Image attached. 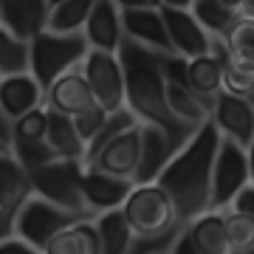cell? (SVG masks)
<instances>
[{
	"label": "cell",
	"instance_id": "cell-1",
	"mask_svg": "<svg viewBox=\"0 0 254 254\" xmlns=\"http://www.w3.org/2000/svg\"><path fill=\"white\" fill-rule=\"evenodd\" d=\"M161 57L158 51H150L141 43L125 37L119 46V60L125 68V82H127V108L136 113L141 125H155L161 127L175 144V150H181L200 127L184 125L181 119H175L167 102V76L161 68Z\"/></svg>",
	"mask_w": 254,
	"mask_h": 254
},
{
	"label": "cell",
	"instance_id": "cell-2",
	"mask_svg": "<svg viewBox=\"0 0 254 254\" xmlns=\"http://www.w3.org/2000/svg\"><path fill=\"white\" fill-rule=\"evenodd\" d=\"M220 138L223 136H220L218 125L209 119L206 125L173 155V161L161 170V175L155 178L170 192L184 226L209 209L212 170H215V155H218Z\"/></svg>",
	"mask_w": 254,
	"mask_h": 254
},
{
	"label": "cell",
	"instance_id": "cell-3",
	"mask_svg": "<svg viewBox=\"0 0 254 254\" xmlns=\"http://www.w3.org/2000/svg\"><path fill=\"white\" fill-rule=\"evenodd\" d=\"M127 223L136 232L133 254H155V252H170L175 237L184 232V223L178 218L170 192L164 190L158 181L136 184L130 198L125 200Z\"/></svg>",
	"mask_w": 254,
	"mask_h": 254
},
{
	"label": "cell",
	"instance_id": "cell-4",
	"mask_svg": "<svg viewBox=\"0 0 254 254\" xmlns=\"http://www.w3.org/2000/svg\"><path fill=\"white\" fill-rule=\"evenodd\" d=\"M28 48H31V73L48 91L51 82H57L65 71L85 63V57L91 51V43H88L85 31L46 28V31H40L37 37L28 40Z\"/></svg>",
	"mask_w": 254,
	"mask_h": 254
},
{
	"label": "cell",
	"instance_id": "cell-5",
	"mask_svg": "<svg viewBox=\"0 0 254 254\" xmlns=\"http://www.w3.org/2000/svg\"><path fill=\"white\" fill-rule=\"evenodd\" d=\"M85 161L76 158H54L51 164L40 167L31 173V184H34V195L51 200L57 206L76 212L82 218H96L93 209L85 200L82 192V175H85Z\"/></svg>",
	"mask_w": 254,
	"mask_h": 254
},
{
	"label": "cell",
	"instance_id": "cell-6",
	"mask_svg": "<svg viewBox=\"0 0 254 254\" xmlns=\"http://www.w3.org/2000/svg\"><path fill=\"white\" fill-rule=\"evenodd\" d=\"M82 71L88 76L93 102H99L108 113L127 105V82H125V68H122L119 51L91 48L85 63H82Z\"/></svg>",
	"mask_w": 254,
	"mask_h": 254
},
{
	"label": "cell",
	"instance_id": "cell-7",
	"mask_svg": "<svg viewBox=\"0 0 254 254\" xmlns=\"http://www.w3.org/2000/svg\"><path fill=\"white\" fill-rule=\"evenodd\" d=\"M252 181L249 170V153L232 138H220L218 155H215V170H212V198L209 209H229L235 195Z\"/></svg>",
	"mask_w": 254,
	"mask_h": 254
},
{
	"label": "cell",
	"instance_id": "cell-8",
	"mask_svg": "<svg viewBox=\"0 0 254 254\" xmlns=\"http://www.w3.org/2000/svg\"><path fill=\"white\" fill-rule=\"evenodd\" d=\"M34 195L31 175L11 153H0V240L17 235V218Z\"/></svg>",
	"mask_w": 254,
	"mask_h": 254
},
{
	"label": "cell",
	"instance_id": "cell-9",
	"mask_svg": "<svg viewBox=\"0 0 254 254\" xmlns=\"http://www.w3.org/2000/svg\"><path fill=\"white\" fill-rule=\"evenodd\" d=\"M76 220H91V218H82L76 212H68V209L57 206L51 200L40 198V195H31L17 218V235L43 249L57 232L73 226Z\"/></svg>",
	"mask_w": 254,
	"mask_h": 254
},
{
	"label": "cell",
	"instance_id": "cell-10",
	"mask_svg": "<svg viewBox=\"0 0 254 254\" xmlns=\"http://www.w3.org/2000/svg\"><path fill=\"white\" fill-rule=\"evenodd\" d=\"M138 161H141V122L136 127L125 130L122 136L110 138L108 144L102 147L99 153H93L85 164L93 167V170H102V173L136 181Z\"/></svg>",
	"mask_w": 254,
	"mask_h": 254
},
{
	"label": "cell",
	"instance_id": "cell-11",
	"mask_svg": "<svg viewBox=\"0 0 254 254\" xmlns=\"http://www.w3.org/2000/svg\"><path fill=\"white\" fill-rule=\"evenodd\" d=\"M212 122L218 125L220 136L249 150V144L254 141V99L220 91L212 105Z\"/></svg>",
	"mask_w": 254,
	"mask_h": 254
},
{
	"label": "cell",
	"instance_id": "cell-12",
	"mask_svg": "<svg viewBox=\"0 0 254 254\" xmlns=\"http://www.w3.org/2000/svg\"><path fill=\"white\" fill-rule=\"evenodd\" d=\"M161 11H164V20H167V31H170V43H173L175 54L187 57V60H195V57L212 51L215 37L200 26V20L192 14V9L161 6Z\"/></svg>",
	"mask_w": 254,
	"mask_h": 254
},
{
	"label": "cell",
	"instance_id": "cell-13",
	"mask_svg": "<svg viewBox=\"0 0 254 254\" xmlns=\"http://www.w3.org/2000/svg\"><path fill=\"white\" fill-rule=\"evenodd\" d=\"M46 105V88L37 82L31 71L23 73H6L0 79V113L14 122L28 110Z\"/></svg>",
	"mask_w": 254,
	"mask_h": 254
},
{
	"label": "cell",
	"instance_id": "cell-14",
	"mask_svg": "<svg viewBox=\"0 0 254 254\" xmlns=\"http://www.w3.org/2000/svg\"><path fill=\"white\" fill-rule=\"evenodd\" d=\"M122 26L125 37L141 43L150 51L158 54H175L173 43H170V31H167V20H164L161 6L158 9H127L122 11Z\"/></svg>",
	"mask_w": 254,
	"mask_h": 254
},
{
	"label": "cell",
	"instance_id": "cell-15",
	"mask_svg": "<svg viewBox=\"0 0 254 254\" xmlns=\"http://www.w3.org/2000/svg\"><path fill=\"white\" fill-rule=\"evenodd\" d=\"M133 187H136V181L102 173L93 167H85V175H82V192H85V200L93 209V215L108 212V209H122Z\"/></svg>",
	"mask_w": 254,
	"mask_h": 254
},
{
	"label": "cell",
	"instance_id": "cell-16",
	"mask_svg": "<svg viewBox=\"0 0 254 254\" xmlns=\"http://www.w3.org/2000/svg\"><path fill=\"white\" fill-rule=\"evenodd\" d=\"M51 9V0H0V23L23 40H31L48 28Z\"/></svg>",
	"mask_w": 254,
	"mask_h": 254
},
{
	"label": "cell",
	"instance_id": "cell-17",
	"mask_svg": "<svg viewBox=\"0 0 254 254\" xmlns=\"http://www.w3.org/2000/svg\"><path fill=\"white\" fill-rule=\"evenodd\" d=\"M46 105L51 110L68 113V116H76L88 105H93V93H91V85H88V76L82 71V65L65 71L57 82H51V88L46 91Z\"/></svg>",
	"mask_w": 254,
	"mask_h": 254
},
{
	"label": "cell",
	"instance_id": "cell-18",
	"mask_svg": "<svg viewBox=\"0 0 254 254\" xmlns=\"http://www.w3.org/2000/svg\"><path fill=\"white\" fill-rule=\"evenodd\" d=\"M82 31L88 37L91 48L119 51L122 40H125V26H122V9L116 6V0H96V6H93Z\"/></svg>",
	"mask_w": 254,
	"mask_h": 254
},
{
	"label": "cell",
	"instance_id": "cell-19",
	"mask_svg": "<svg viewBox=\"0 0 254 254\" xmlns=\"http://www.w3.org/2000/svg\"><path fill=\"white\" fill-rule=\"evenodd\" d=\"M178 153L175 144L170 141V136L164 133L161 127L155 125H141V161H138V173L136 184L155 181L161 170L173 161V155Z\"/></svg>",
	"mask_w": 254,
	"mask_h": 254
},
{
	"label": "cell",
	"instance_id": "cell-20",
	"mask_svg": "<svg viewBox=\"0 0 254 254\" xmlns=\"http://www.w3.org/2000/svg\"><path fill=\"white\" fill-rule=\"evenodd\" d=\"M187 237L200 254H232L226 235V209H206L184 226Z\"/></svg>",
	"mask_w": 254,
	"mask_h": 254
},
{
	"label": "cell",
	"instance_id": "cell-21",
	"mask_svg": "<svg viewBox=\"0 0 254 254\" xmlns=\"http://www.w3.org/2000/svg\"><path fill=\"white\" fill-rule=\"evenodd\" d=\"M46 141L57 150L60 158H76V161H85L88 158V141L79 136L76 130V122L68 113H60V110L48 108V136Z\"/></svg>",
	"mask_w": 254,
	"mask_h": 254
},
{
	"label": "cell",
	"instance_id": "cell-22",
	"mask_svg": "<svg viewBox=\"0 0 254 254\" xmlns=\"http://www.w3.org/2000/svg\"><path fill=\"white\" fill-rule=\"evenodd\" d=\"M46 254H102V243H99V232L96 223L91 220H76L73 226L57 232L46 246Z\"/></svg>",
	"mask_w": 254,
	"mask_h": 254
},
{
	"label": "cell",
	"instance_id": "cell-23",
	"mask_svg": "<svg viewBox=\"0 0 254 254\" xmlns=\"http://www.w3.org/2000/svg\"><path fill=\"white\" fill-rule=\"evenodd\" d=\"M96 232H99L102 254H133V243H136V232L127 223L122 209H108L99 212L96 218Z\"/></svg>",
	"mask_w": 254,
	"mask_h": 254
},
{
	"label": "cell",
	"instance_id": "cell-24",
	"mask_svg": "<svg viewBox=\"0 0 254 254\" xmlns=\"http://www.w3.org/2000/svg\"><path fill=\"white\" fill-rule=\"evenodd\" d=\"M192 14L200 20V26L206 28L212 37H226L232 31V26L240 20L237 9L226 6L223 0H195L192 3Z\"/></svg>",
	"mask_w": 254,
	"mask_h": 254
},
{
	"label": "cell",
	"instance_id": "cell-25",
	"mask_svg": "<svg viewBox=\"0 0 254 254\" xmlns=\"http://www.w3.org/2000/svg\"><path fill=\"white\" fill-rule=\"evenodd\" d=\"M31 71V48L28 40L17 37L11 28L0 23V73H23Z\"/></svg>",
	"mask_w": 254,
	"mask_h": 254
},
{
	"label": "cell",
	"instance_id": "cell-26",
	"mask_svg": "<svg viewBox=\"0 0 254 254\" xmlns=\"http://www.w3.org/2000/svg\"><path fill=\"white\" fill-rule=\"evenodd\" d=\"M229 48V63L240 65L243 71L254 73V20H237L232 31L223 37Z\"/></svg>",
	"mask_w": 254,
	"mask_h": 254
},
{
	"label": "cell",
	"instance_id": "cell-27",
	"mask_svg": "<svg viewBox=\"0 0 254 254\" xmlns=\"http://www.w3.org/2000/svg\"><path fill=\"white\" fill-rule=\"evenodd\" d=\"M96 0H60L51 9V20L48 28L54 31H82L88 17H91Z\"/></svg>",
	"mask_w": 254,
	"mask_h": 254
},
{
	"label": "cell",
	"instance_id": "cell-28",
	"mask_svg": "<svg viewBox=\"0 0 254 254\" xmlns=\"http://www.w3.org/2000/svg\"><path fill=\"white\" fill-rule=\"evenodd\" d=\"M226 235L232 254H254V218L226 209Z\"/></svg>",
	"mask_w": 254,
	"mask_h": 254
},
{
	"label": "cell",
	"instance_id": "cell-29",
	"mask_svg": "<svg viewBox=\"0 0 254 254\" xmlns=\"http://www.w3.org/2000/svg\"><path fill=\"white\" fill-rule=\"evenodd\" d=\"M48 136V105L23 113L11 122V141H43Z\"/></svg>",
	"mask_w": 254,
	"mask_h": 254
},
{
	"label": "cell",
	"instance_id": "cell-30",
	"mask_svg": "<svg viewBox=\"0 0 254 254\" xmlns=\"http://www.w3.org/2000/svg\"><path fill=\"white\" fill-rule=\"evenodd\" d=\"M11 155L26 167L28 175L34 173V170H40V167H46V164H51L54 158H60L57 150L48 144L46 138H43V141H17V138H14V141H11Z\"/></svg>",
	"mask_w": 254,
	"mask_h": 254
},
{
	"label": "cell",
	"instance_id": "cell-31",
	"mask_svg": "<svg viewBox=\"0 0 254 254\" xmlns=\"http://www.w3.org/2000/svg\"><path fill=\"white\" fill-rule=\"evenodd\" d=\"M136 125H138V119H136V113L127 108V105H125V108H119V110H113V113L108 116V122H105V127H102L99 133H96V138L88 144V158H91L93 153H99L110 138L122 136L125 130H130V127H136ZM88 158H85V161H88Z\"/></svg>",
	"mask_w": 254,
	"mask_h": 254
},
{
	"label": "cell",
	"instance_id": "cell-32",
	"mask_svg": "<svg viewBox=\"0 0 254 254\" xmlns=\"http://www.w3.org/2000/svg\"><path fill=\"white\" fill-rule=\"evenodd\" d=\"M108 110L102 108L99 102H93V105H88V108L82 110V113H76L73 116V122H76V130H79V136L91 144L93 138H96V133H99L102 127H105V122H108Z\"/></svg>",
	"mask_w": 254,
	"mask_h": 254
},
{
	"label": "cell",
	"instance_id": "cell-33",
	"mask_svg": "<svg viewBox=\"0 0 254 254\" xmlns=\"http://www.w3.org/2000/svg\"><path fill=\"white\" fill-rule=\"evenodd\" d=\"M223 91L237 93V96H252L254 99V73L243 71L240 65L226 60V73H223Z\"/></svg>",
	"mask_w": 254,
	"mask_h": 254
},
{
	"label": "cell",
	"instance_id": "cell-34",
	"mask_svg": "<svg viewBox=\"0 0 254 254\" xmlns=\"http://www.w3.org/2000/svg\"><path fill=\"white\" fill-rule=\"evenodd\" d=\"M0 254H46V252L40 246L23 240L20 235H11L6 240H0Z\"/></svg>",
	"mask_w": 254,
	"mask_h": 254
},
{
	"label": "cell",
	"instance_id": "cell-35",
	"mask_svg": "<svg viewBox=\"0 0 254 254\" xmlns=\"http://www.w3.org/2000/svg\"><path fill=\"white\" fill-rule=\"evenodd\" d=\"M229 209H235V212H243L249 218H254V184L249 181L243 190L235 195V200L229 203Z\"/></svg>",
	"mask_w": 254,
	"mask_h": 254
},
{
	"label": "cell",
	"instance_id": "cell-36",
	"mask_svg": "<svg viewBox=\"0 0 254 254\" xmlns=\"http://www.w3.org/2000/svg\"><path fill=\"white\" fill-rule=\"evenodd\" d=\"M170 254H200L195 246H192V240L187 237V232H181V235L175 237L173 249H170Z\"/></svg>",
	"mask_w": 254,
	"mask_h": 254
},
{
	"label": "cell",
	"instance_id": "cell-37",
	"mask_svg": "<svg viewBox=\"0 0 254 254\" xmlns=\"http://www.w3.org/2000/svg\"><path fill=\"white\" fill-rule=\"evenodd\" d=\"M116 6L122 11H127V9H158L161 0H116Z\"/></svg>",
	"mask_w": 254,
	"mask_h": 254
},
{
	"label": "cell",
	"instance_id": "cell-38",
	"mask_svg": "<svg viewBox=\"0 0 254 254\" xmlns=\"http://www.w3.org/2000/svg\"><path fill=\"white\" fill-rule=\"evenodd\" d=\"M237 14L243 20H254V0H243V6L237 9Z\"/></svg>",
	"mask_w": 254,
	"mask_h": 254
},
{
	"label": "cell",
	"instance_id": "cell-39",
	"mask_svg": "<svg viewBox=\"0 0 254 254\" xmlns=\"http://www.w3.org/2000/svg\"><path fill=\"white\" fill-rule=\"evenodd\" d=\"M0 136H3V138L11 144V122L3 116V113H0Z\"/></svg>",
	"mask_w": 254,
	"mask_h": 254
},
{
	"label": "cell",
	"instance_id": "cell-40",
	"mask_svg": "<svg viewBox=\"0 0 254 254\" xmlns=\"http://www.w3.org/2000/svg\"><path fill=\"white\" fill-rule=\"evenodd\" d=\"M195 0H161V6H170V9H192Z\"/></svg>",
	"mask_w": 254,
	"mask_h": 254
},
{
	"label": "cell",
	"instance_id": "cell-41",
	"mask_svg": "<svg viewBox=\"0 0 254 254\" xmlns=\"http://www.w3.org/2000/svg\"><path fill=\"white\" fill-rule=\"evenodd\" d=\"M246 153H249V170H252V184H254V141L249 144V150H246Z\"/></svg>",
	"mask_w": 254,
	"mask_h": 254
},
{
	"label": "cell",
	"instance_id": "cell-42",
	"mask_svg": "<svg viewBox=\"0 0 254 254\" xmlns=\"http://www.w3.org/2000/svg\"><path fill=\"white\" fill-rule=\"evenodd\" d=\"M0 153H11V144H9L3 136H0Z\"/></svg>",
	"mask_w": 254,
	"mask_h": 254
},
{
	"label": "cell",
	"instance_id": "cell-43",
	"mask_svg": "<svg viewBox=\"0 0 254 254\" xmlns=\"http://www.w3.org/2000/svg\"><path fill=\"white\" fill-rule=\"evenodd\" d=\"M223 3H226V6H232V9H240V6H243V0H223Z\"/></svg>",
	"mask_w": 254,
	"mask_h": 254
},
{
	"label": "cell",
	"instance_id": "cell-44",
	"mask_svg": "<svg viewBox=\"0 0 254 254\" xmlns=\"http://www.w3.org/2000/svg\"><path fill=\"white\" fill-rule=\"evenodd\" d=\"M57 3H60V0H51V6H57Z\"/></svg>",
	"mask_w": 254,
	"mask_h": 254
},
{
	"label": "cell",
	"instance_id": "cell-45",
	"mask_svg": "<svg viewBox=\"0 0 254 254\" xmlns=\"http://www.w3.org/2000/svg\"><path fill=\"white\" fill-rule=\"evenodd\" d=\"M155 254H170V252H155Z\"/></svg>",
	"mask_w": 254,
	"mask_h": 254
},
{
	"label": "cell",
	"instance_id": "cell-46",
	"mask_svg": "<svg viewBox=\"0 0 254 254\" xmlns=\"http://www.w3.org/2000/svg\"><path fill=\"white\" fill-rule=\"evenodd\" d=\"M0 79H3V73H0Z\"/></svg>",
	"mask_w": 254,
	"mask_h": 254
}]
</instances>
